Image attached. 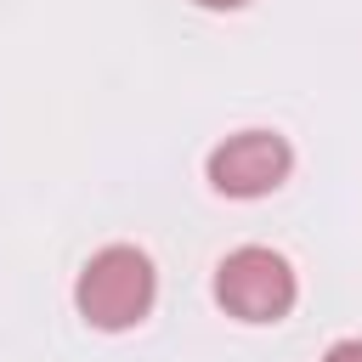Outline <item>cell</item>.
<instances>
[{
    "mask_svg": "<svg viewBox=\"0 0 362 362\" xmlns=\"http://www.w3.org/2000/svg\"><path fill=\"white\" fill-rule=\"evenodd\" d=\"M198 6H209V11H238V6H249V0H198Z\"/></svg>",
    "mask_w": 362,
    "mask_h": 362,
    "instance_id": "obj_5",
    "label": "cell"
},
{
    "mask_svg": "<svg viewBox=\"0 0 362 362\" xmlns=\"http://www.w3.org/2000/svg\"><path fill=\"white\" fill-rule=\"evenodd\" d=\"M322 362H362V339H339V345H328Z\"/></svg>",
    "mask_w": 362,
    "mask_h": 362,
    "instance_id": "obj_4",
    "label": "cell"
},
{
    "mask_svg": "<svg viewBox=\"0 0 362 362\" xmlns=\"http://www.w3.org/2000/svg\"><path fill=\"white\" fill-rule=\"evenodd\" d=\"M215 300L243 322H277L294 305V272L277 249L243 243L215 266Z\"/></svg>",
    "mask_w": 362,
    "mask_h": 362,
    "instance_id": "obj_2",
    "label": "cell"
},
{
    "mask_svg": "<svg viewBox=\"0 0 362 362\" xmlns=\"http://www.w3.org/2000/svg\"><path fill=\"white\" fill-rule=\"evenodd\" d=\"M153 260L130 243H107L85 260L79 283H74V300H79V317L90 328H130L147 317L153 305Z\"/></svg>",
    "mask_w": 362,
    "mask_h": 362,
    "instance_id": "obj_1",
    "label": "cell"
},
{
    "mask_svg": "<svg viewBox=\"0 0 362 362\" xmlns=\"http://www.w3.org/2000/svg\"><path fill=\"white\" fill-rule=\"evenodd\" d=\"M288 164H294V153L277 130H243L209 153V187L226 198H260V192L283 187Z\"/></svg>",
    "mask_w": 362,
    "mask_h": 362,
    "instance_id": "obj_3",
    "label": "cell"
}]
</instances>
